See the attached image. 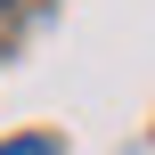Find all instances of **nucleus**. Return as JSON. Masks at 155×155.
Instances as JSON below:
<instances>
[{
    "instance_id": "f257e3e1",
    "label": "nucleus",
    "mask_w": 155,
    "mask_h": 155,
    "mask_svg": "<svg viewBox=\"0 0 155 155\" xmlns=\"http://www.w3.org/2000/svg\"><path fill=\"white\" fill-rule=\"evenodd\" d=\"M0 155H65L49 131H25V139H0Z\"/></svg>"
}]
</instances>
